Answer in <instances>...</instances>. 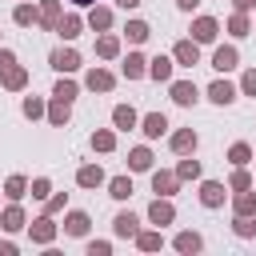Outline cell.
<instances>
[{
  "mask_svg": "<svg viewBox=\"0 0 256 256\" xmlns=\"http://www.w3.org/2000/svg\"><path fill=\"white\" fill-rule=\"evenodd\" d=\"M48 64H52L60 76H72V72L80 68V52H76V48H52V52H48Z\"/></svg>",
  "mask_w": 256,
  "mask_h": 256,
  "instance_id": "cell-1",
  "label": "cell"
},
{
  "mask_svg": "<svg viewBox=\"0 0 256 256\" xmlns=\"http://www.w3.org/2000/svg\"><path fill=\"white\" fill-rule=\"evenodd\" d=\"M216 36H220V20L216 16H196L192 20V40L196 44H216Z\"/></svg>",
  "mask_w": 256,
  "mask_h": 256,
  "instance_id": "cell-2",
  "label": "cell"
},
{
  "mask_svg": "<svg viewBox=\"0 0 256 256\" xmlns=\"http://www.w3.org/2000/svg\"><path fill=\"white\" fill-rule=\"evenodd\" d=\"M172 60H176L180 68H196V64H200V44H196L192 36H188V40H176V44H172Z\"/></svg>",
  "mask_w": 256,
  "mask_h": 256,
  "instance_id": "cell-3",
  "label": "cell"
},
{
  "mask_svg": "<svg viewBox=\"0 0 256 256\" xmlns=\"http://www.w3.org/2000/svg\"><path fill=\"white\" fill-rule=\"evenodd\" d=\"M168 96H172V104H180V108H192V104L200 100V92H196L192 80H168Z\"/></svg>",
  "mask_w": 256,
  "mask_h": 256,
  "instance_id": "cell-4",
  "label": "cell"
},
{
  "mask_svg": "<svg viewBox=\"0 0 256 256\" xmlns=\"http://www.w3.org/2000/svg\"><path fill=\"white\" fill-rule=\"evenodd\" d=\"M148 220H152L156 228L172 224V220H176V204H172V196H156V200L148 204Z\"/></svg>",
  "mask_w": 256,
  "mask_h": 256,
  "instance_id": "cell-5",
  "label": "cell"
},
{
  "mask_svg": "<svg viewBox=\"0 0 256 256\" xmlns=\"http://www.w3.org/2000/svg\"><path fill=\"white\" fill-rule=\"evenodd\" d=\"M28 236H32V244H44V248H48V244L56 240V220H52L48 212H44V216H36V220L28 224Z\"/></svg>",
  "mask_w": 256,
  "mask_h": 256,
  "instance_id": "cell-6",
  "label": "cell"
},
{
  "mask_svg": "<svg viewBox=\"0 0 256 256\" xmlns=\"http://www.w3.org/2000/svg\"><path fill=\"white\" fill-rule=\"evenodd\" d=\"M84 88H88V92H112V88H116V76H112L108 68L96 64V68L84 72Z\"/></svg>",
  "mask_w": 256,
  "mask_h": 256,
  "instance_id": "cell-7",
  "label": "cell"
},
{
  "mask_svg": "<svg viewBox=\"0 0 256 256\" xmlns=\"http://www.w3.org/2000/svg\"><path fill=\"white\" fill-rule=\"evenodd\" d=\"M200 204L204 208H220L224 204V196H228V184H220V180H200Z\"/></svg>",
  "mask_w": 256,
  "mask_h": 256,
  "instance_id": "cell-8",
  "label": "cell"
},
{
  "mask_svg": "<svg viewBox=\"0 0 256 256\" xmlns=\"http://www.w3.org/2000/svg\"><path fill=\"white\" fill-rule=\"evenodd\" d=\"M196 144H200V136H196L192 128H176V132L168 136V148H172L176 156H188V152H196Z\"/></svg>",
  "mask_w": 256,
  "mask_h": 256,
  "instance_id": "cell-9",
  "label": "cell"
},
{
  "mask_svg": "<svg viewBox=\"0 0 256 256\" xmlns=\"http://www.w3.org/2000/svg\"><path fill=\"white\" fill-rule=\"evenodd\" d=\"M176 188H180V176H176V172L152 168V192H156V196H176Z\"/></svg>",
  "mask_w": 256,
  "mask_h": 256,
  "instance_id": "cell-10",
  "label": "cell"
},
{
  "mask_svg": "<svg viewBox=\"0 0 256 256\" xmlns=\"http://www.w3.org/2000/svg\"><path fill=\"white\" fill-rule=\"evenodd\" d=\"M0 228H4V232H20V228H28V216H24L20 200H12L8 208H0Z\"/></svg>",
  "mask_w": 256,
  "mask_h": 256,
  "instance_id": "cell-11",
  "label": "cell"
},
{
  "mask_svg": "<svg viewBox=\"0 0 256 256\" xmlns=\"http://www.w3.org/2000/svg\"><path fill=\"white\" fill-rule=\"evenodd\" d=\"M112 8H104V4H92L88 8V16H84V28H92V32H108L112 28Z\"/></svg>",
  "mask_w": 256,
  "mask_h": 256,
  "instance_id": "cell-12",
  "label": "cell"
},
{
  "mask_svg": "<svg viewBox=\"0 0 256 256\" xmlns=\"http://www.w3.org/2000/svg\"><path fill=\"white\" fill-rule=\"evenodd\" d=\"M236 96H240V88H236V84H228V80H212V84H208V100H212V104H220V108H228Z\"/></svg>",
  "mask_w": 256,
  "mask_h": 256,
  "instance_id": "cell-13",
  "label": "cell"
},
{
  "mask_svg": "<svg viewBox=\"0 0 256 256\" xmlns=\"http://www.w3.org/2000/svg\"><path fill=\"white\" fill-rule=\"evenodd\" d=\"M172 248H176V252H184V256H196V252L204 248V236H200L196 228H184V232H176Z\"/></svg>",
  "mask_w": 256,
  "mask_h": 256,
  "instance_id": "cell-14",
  "label": "cell"
},
{
  "mask_svg": "<svg viewBox=\"0 0 256 256\" xmlns=\"http://www.w3.org/2000/svg\"><path fill=\"white\" fill-rule=\"evenodd\" d=\"M240 64V52H236V44H220L216 52H212V68L216 72H232Z\"/></svg>",
  "mask_w": 256,
  "mask_h": 256,
  "instance_id": "cell-15",
  "label": "cell"
},
{
  "mask_svg": "<svg viewBox=\"0 0 256 256\" xmlns=\"http://www.w3.org/2000/svg\"><path fill=\"white\" fill-rule=\"evenodd\" d=\"M120 68H124V80H144L148 76V56L144 52H128Z\"/></svg>",
  "mask_w": 256,
  "mask_h": 256,
  "instance_id": "cell-16",
  "label": "cell"
},
{
  "mask_svg": "<svg viewBox=\"0 0 256 256\" xmlns=\"http://www.w3.org/2000/svg\"><path fill=\"white\" fill-rule=\"evenodd\" d=\"M140 132H144L148 140H160V136L168 132V116H164V112H148V116H140Z\"/></svg>",
  "mask_w": 256,
  "mask_h": 256,
  "instance_id": "cell-17",
  "label": "cell"
},
{
  "mask_svg": "<svg viewBox=\"0 0 256 256\" xmlns=\"http://www.w3.org/2000/svg\"><path fill=\"white\" fill-rule=\"evenodd\" d=\"M88 228H92V216H88V212L72 208V212L64 216V232H68V236H76V240H80V236H88Z\"/></svg>",
  "mask_w": 256,
  "mask_h": 256,
  "instance_id": "cell-18",
  "label": "cell"
},
{
  "mask_svg": "<svg viewBox=\"0 0 256 256\" xmlns=\"http://www.w3.org/2000/svg\"><path fill=\"white\" fill-rule=\"evenodd\" d=\"M112 232H116L120 240H132V236L140 232V216H136V212H116V220H112Z\"/></svg>",
  "mask_w": 256,
  "mask_h": 256,
  "instance_id": "cell-19",
  "label": "cell"
},
{
  "mask_svg": "<svg viewBox=\"0 0 256 256\" xmlns=\"http://www.w3.org/2000/svg\"><path fill=\"white\" fill-rule=\"evenodd\" d=\"M36 12H40V20H36V24H40V28H48V32H56V20L64 16V12H60V0H40V4H36Z\"/></svg>",
  "mask_w": 256,
  "mask_h": 256,
  "instance_id": "cell-20",
  "label": "cell"
},
{
  "mask_svg": "<svg viewBox=\"0 0 256 256\" xmlns=\"http://www.w3.org/2000/svg\"><path fill=\"white\" fill-rule=\"evenodd\" d=\"M56 32H60V40H76V36L84 32V16H80V12L60 16V20H56Z\"/></svg>",
  "mask_w": 256,
  "mask_h": 256,
  "instance_id": "cell-21",
  "label": "cell"
},
{
  "mask_svg": "<svg viewBox=\"0 0 256 256\" xmlns=\"http://www.w3.org/2000/svg\"><path fill=\"white\" fill-rule=\"evenodd\" d=\"M172 68H176L172 56H152V60H148V76H152L156 84H168V80H172Z\"/></svg>",
  "mask_w": 256,
  "mask_h": 256,
  "instance_id": "cell-22",
  "label": "cell"
},
{
  "mask_svg": "<svg viewBox=\"0 0 256 256\" xmlns=\"http://www.w3.org/2000/svg\"><path fill=\"white\" fill-rule=\"evenodd\" d=\"M152 148L148 144H136L132 152H128V172H152Z\"/></svg>",
  "mask_w": 256,
  "mask_h": 256,
  "instance_id": "cell-23",
  "label": "cell"
},
{
  "mask_svg": "<svg viewBox=\"0 0 256 256\" xmlns=\"http://www.w3.org/2000/svg\"><path fill=\"white\" fill-rule=\"evenodd\" d=\"M76 184L80 188H100V184H108V176H104L100 164H84V168H76Z\"/></svg>",
  "mask_w": 256,
  "mask_h": 256,
  "instance_id": "cell-24",
  "label": "cell"
},
{
  "mask_svg": "<svg viewBox=\"0 0 256 256\" xmlns=\"http://www.w3.org/2000/svg\"><path fill=\"white\" fill-rule=\"evenodd\" d=\"M0 84H4L8 92H24V88H28V68H24V64H12L8 72H0Z\"/></svg>",
  "mask_w": 256,
  "mask_h": 256,
  "instance_id": "cell-25",
  "label": "cell"
},
{
  "mask_svg": "<svg viewBox=\"0 0 256 256\" xmlns=\"http://www.w3.org/2000/svg\"><path fill=\"white\" fill-rule=\"evenodd\" d=\"M96 56L100 60H116L120 56V36L116 32H100L96 36Z\"/></svg>",
  "mask_w": 256,
  "mask_h": 256,
  "instance_id": "cell-26",
  "label": "cell"
},
{
  "mask_svg": "<svg viewBox=\"0 0 256 256\" xmlns=\"http://www.w3.org/2000/svg\"><path fill=\"white\" fill-rule=\"evenodd\" d=\"M112 124H116V132H128V128L140 124V116H136L132 104H116V108H112Z\"/></svg>",
  "mask_w": 256,
  "mask_h": 256,
  "instance_id": "cell-27",
  "label": "cell"
},
{
  "mask_svg": "<svg viewBox=\"0 0 256 256\" xmlns=\"http://www.w3.org/2000/svg\"><path fill=\"white\" fill-rule=\"evenodd\" d=\"M44 116H48V124H52V128H64V124H68V116H72V104L52 96V104H48V112H44Z\"/></svg>",
  "mask_w": 256,
  "mask_h": 256,
  "instance_id": "cell-28",
  "label": "cell"
},
{
  "mask_svg": "<svg viewBox=\"0 0 256 256\" xmlns=\"http://www.w3.org/2000/svg\"><path fill=\"white\" fill-rule=\"evenodd\" d=\"M124 36H128V44L140 48V44L152 36V24H148V20H128V24H124Z\"/></svg>",
  "mask_w": 256,
  "mask_h": 256,
  "instance_id": "cell-29",
  "label": "cell"
},
{
  "mask_svg": "<svg viewBox=\"0 0 256 256\" xmlns=\"http://www.w3.org/2000/svg\"><path fill=\"white\" fill-rule=\"evenodd\" d=\"M88 144H92V152H116V128H96Z\"/></svg>",
  "mask_w": 256,
  "mask_h": 256,
  "instance_id": "cell-30",
  "label": "cell"
},
{
  "mask_svg": "<svg viewBox=\"0 0 256 256\" xmlns=\"http://www.w3.org/2000/svg\"><path fill=\"white\" fill-rule=\"evenodd\" d=\"M132 240H136V248H140V252H160V248H164V236H160V228H148V232H136Z\"/></svg>",
  "mask_w": 256,
  "mask_h": 256,
  "instance_id": "cell-31",
  "label": "cell"
},
{
  "mask_svg": "<svg viewBox=\"0 0 256 256\" xmlns=\"http://www.w3.org/2000/svg\"><path fill=\"white\" fill-rule=\"evenodd\" d=\"M232 212H236V216H256V192H252V188L236 192V196H232Z\"/></svg>",
  "mask_w": 256,
  "mask_h": 256,
  "instance_id": "cell-32",
  "label": "cell"
},
{
  "mask_svg": "<svg viewBox=\"0 0 256 256\" xmlns=\"http://www.w3.org/2000/svg\"><path fill=\"white\" fill-rule=\"evenodd\" d=\"M12 20H16L20 28H32V24L40 20V12H36V4H28V0H20V4L12 8Z\"/></svg>",
  "mask_w": 256,
  "mask_h": 256,
  "instance_id": "cell-33",
  "label": "cell"
},
{
  "mask_svg": "<svg viewBox=\"0 0 256 256\" xmlns=\"http://www.w3.org/2000/svg\"><path fill=\"white\" fill-rule=\"evenodd\" d=\"M228 36H252V20H248V12H232L228 16Z\"/></svg>",
  "mask_w": 256,
  "mask_h": 256,
  "instance_id": "cell-34",
  "label": "cell"
},
{
  "mask_svg": "<svg viewBox=\"0 0 256 256\" xmlns=\"http://www.w3.org/2000/svg\"><path fill=\"white\" fill-rule=\"evenodd\" d=\"M228 164H232V168H244V164H252V148H248L244 140H236V144L228 148Z\"/></svg>",
  "mask_w": 256,
  "mask_h": 256,
  "instance_id": "cell-35",
  "label": "cell"
},
{
  "mask_svg": "<svg viewBox=\"0 0 256 256\" xmlns=\"http://www.w3.org/2000/svg\"><path fill=\"white\" fill-rule=\"evenodd\" d=\"M200 172H204V168H200V160H192V152H188V156L176 164V176H180V184H184V180H200Z\"/></svg>",
  "mask_w": 256,
  "mask_h": 256,
  "instance_id": "cell-36",
  "label": "cell"
},
{
  "mask_svg": "<svg viewBox=\"0 0 256 256\" xmlns=\"http://www.w3.org/2000/svg\"><path fill=\"white\" fill-rule=\"evenodd\" d=\"M108 196L112 200H128L132 196V176H112L108 180Z\"/></svg>",
  "mask_w": 256,
  "mask_h": 256,
  "instance_id": "cell-37",
  "label": "cell"
},
{
  "mask_svg": "<svg viewBox=\"0 0 256 256\" xmlns=\"http://www.w3.org/2000/svg\"><path fill=\"white\" fill-rule=\"evenodd\" d=\"M52 96H56V100H68V104H72V100L80 96V84L64 76V80H56V88H52Z\"/></svg>",
  "mask_w": 256,
  "mask_h": 256,
  "instance_id": "cell-38",
  "label": "cell"
},
{
  "mask_svg": "<svg viewBox=\"0 0 256 256\" xmlns=\"http://www.w3.org/2000/svg\"><path fill=\"white\" fill-rule=\"evenodd\" d=\"M244 188H252V172H248V164H244V168H232V176H228V192H244Z\"/></svg>",
  "mask_w": 256,
  "mask_h": 256,
  "instance_id": "cell-39",
  "label": "cell"
},
{
  "mask_svg": "<svg viewBox=\"0 0 256 256\" xmlns=\"http://www.w3.org/2000/svg\"><path fill=\"white\" fill-rule=\"evenodd\" d=\"M4 196H8V200H24V196H28V180H24V176H8V180H4Z\"/></svg>",
  "mask_w": 256,
  "mask_h": 256,
  "instance_id": "cell-40",
  "label": "cell"
},
{
  "mask_svg": "<svg viewBox=\"0 0 256 256\" xmlns=\"http://www.w3.org/2000/svg\"><path fill=\"white\" fill-rule=\"evenodd\" d=\"M232 232H236L240 240H256V216H236V220H232Z\"/></svg>",
  "mask_w": 256,
  "mask_h": 256,
  "instance_id": "cell-41",
  "label": "cell"
},
{
  "mask_svg": "<svg viewBox=\"0 0 256 256\" xmlns=\"http://www.w3.org/2000/svg\"><path fill=\"white\" fill-rule=\"evenodd\" d=\"M20 112H24L28 120H40V116L48 112V104H44L40 96H24V104H20Z\"/></svg>",
  "mask_w": 256,
  "mask_h": 256,
  "instance_id": "cell-42",
  "label": "cell"
},
{
  "mask_svg": "<svg viewBox=\"0 0 256 256\" xmlns=\"http://www.w3.org/2000/svg\"><path fill=\"white\" fill-rule=\"evenodd\" d=\"M28 192H32V200H48V196H52V180H48V176H36V180L28 184Z\"/></svg>",
  "mask_w": 256,
  "mask_h": 256,
  "instance_id": "cell-43",
  "label": "cell"
},
{
  "mask_svg": "<svg viewBox=\"0 0 256 256\" xmlns=\"http://www.w3.org/2000/svg\"><path fill=\"white\" fill-rule=\"evenodd\" d=\"M64 204H68V196H64V192H56V196H48V200H44V212H48V216H56V212H64Z\"/></svg>",
  "mask_w": 256,
  "mask_h": 256,
  "instance_id": "cell-44",
  "label": "cell"
},
{
  "mask_svg": "<svg viewBox=\"0 0 256 256\" xmlns=\"http://www.w3.org/2000/svg\"><path fill=\"white\" fill-rule=\"evenodd\" d=\"M240 92H244V96H256V68H248V72L240 76Z\"/></svg>",
  "mask_w": 256,
  "mask_h": 256,
  "instance_id": "cell-45",
  "label": "cell"
},
{
  "mask_svg": "<svg viewBox=\"0 0 256 256\" xmlns=\"http://www.w3.org/2000/svg\"><path fill=\"white\" fill-rule=\"evenodd\" d=\"M88 256H112V244L108 240H88Z\"/></svg>",
  "mask_w": 256,
  "mask_h": 256,
  "instance_id": "cell-46",
  "label": "cell"
},
{
  "mask_svg": "<svg viewBox=\"0 0 256 256\" xmlns=\"http://www.w3.org/2000/svg\"><path fill=\"white\" fill-rule=\"evenodd\" d=\"M12 64H16V52L12 48H0V72H8Z\"/></svg>",
  "mask_w": 256,
  "mask_h": 256,
  "instance_id": "cell-47",
  "label": "cell"
},
{
  "mask_svg": "<svg viewBox=\"0 0 256 256\" xmlns=\"http://www.w3.org/2000/svg\"><path fill=\"white\" fill-rule=\"evenodd\" d=\"M256 0H232V12H252Z\"/></svg>",
  "mask_w": 256,
  "mask_h": 256,
  "instance_id": "cell-48",
  "label": "cell"
},
{
  "mask_svg": "<svg viewBox=\"0 0 256 256\" xmlns=\"http://www.w3.org/2000/svg\"><path fill=\"white\" fill-rule=\"evenodd\" d=\"M0 256H16V244L12 240H0Z\"/></svg>",
  "mask_w": 256,
  "mask_h": 256,
  "instance_id": "cell-49",
  "label": "cell"
},
{
  "mask_svg": "<svg viewBox=\"0 0 256 256\" xmlns=\"http://www.w3.org/2000/svg\"><path fill=\"white\" fill-rule=\"evenodd\" d=\"M116 4H120V8H124V12H132V8H140V4H144V0H116Z\"/></svg>",
  "mask_w": 256,
  "mask_h": 256,
  "instance_id": "cell-50",
  "label": "cell"
},
{
  "mask_svg": "<svg viewBox=\"0 0 256 256\" xmlns=\"http://www.w3.org/2000/svg\"><path fill=\"white\" fill-rule=\"evenodd\" d=\"M196 4H200V0H176V8H180V12H192Z\"/></svg>",
  "mask_w": 256,
  "mask_h": 256,
  "instance_id": "cell-51",
  "label": "cell"
},
{
  "mask_svg": "<svg viewBox=\"0 0 256 256\" xmlns=\"http://www.w3.org/2000/svg\"><path fill=\"white\" fill-rule=\"evenodd\" d=\"M72 4H76V8H92L96 0H72Z\"/></svg>",
  "mask_w": 256,
  "mask_h": 256,
  "instance_id": "cell-52",
  "label": "cell"
},
{
  "mask_svg": "<svg viewBox=\"0 0 256 256\" xmlns=\"http://www.w3.org/2000/svg\"><path fill=\"white\" fill-rule=\"evenodd\" d=\"M252 164H256V152H252Z\"/></svg>",
  "mask_w": 256,
  "mask_h": 256,
  "instance_id": "cell-53",
  "label": "cell"
},
{
  "mask_svg": "<svg viewBox=\"0 0 256 256\" xmlns=\"http://www.w3.org/2000/svg\"><path fill=\"white\" fill-rule=\"evenodd\" d=\"M252 32H256V24H252Z\"/></svg>",
  "mask_w": 256,
  "mask_h": 256,
  "instance_id": "cell-54",
  "label": "cell"
}]
</instances>
